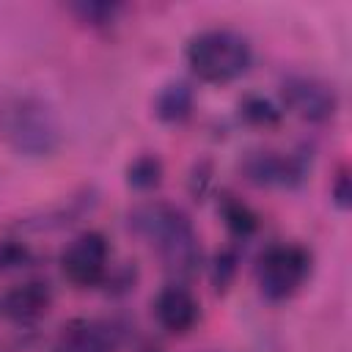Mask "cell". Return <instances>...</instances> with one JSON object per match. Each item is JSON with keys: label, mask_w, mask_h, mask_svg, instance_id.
Returning <instances> with one entry per match:
<instances>
[{"label": "cell", "mask_w": 352, "mask_h": 352, "mask_svg": "<svg viewBox=\"0 0 352 352\" xmlns=\"http://www.w3.org/2000/svg\"><path fill=\"white\" fill-rule=\"evenodd\" d=\"M129 228L146 239L165 270L176 278H190L201 264V242L192 220L173 204L148 201L129 212Z\"/></svg>", "instance_id": "obj_1"}, {"label": "cell", "mask_w": 352, "mask_h": 352, "mask_svg": "<svg viewBox=\"0 0 352 352\" xmlns=\"http://www.w3.org/2000/svg\"><path fill=\"white\" fill-rule=\"evenodd\" d=\"M0 140L19 157L41 160L60 148L63 126L55 107L36 94L0 96Z\"/></svg>", "instance_id": "obj_2"}, {"label": "cell", "mask_w": 352, "mask_h": 352, "mask_svg": "<svg viewBox=\"0 0 352 352\" xmlns=\"http://www.w3.org/2000/svg\"><path fill=\"white\" fill-rule=\"evenodd\" d=\"M184 60L190 72L206 85H228L248 74L253 63L250 41L228 28H209L187 41Z\"/></svg>", "instance_id": "obj_3"}, {"label": "cell", "mask_w": 352, "mask_h": 352, "mask_svg": "<svg viewBox=\"0 0 352 352\" xmlns=\"http://www.w3.org/2000/svg\"><path fill=\"white\" fill-rule=\"evenodd\" d=\"M311 267L314 258L308 248L300 242H275L256 261V286L264 300L283 302L305 286Z\"/></svg>", "instance_id": "obj_4"}, {"label": "cell", "mask_w": 352, "mask_h": 352, "mask_svg": "<svg viewBox=\"0 0 352 352\" xmlns=\"http://www.w3.org/2000/svg\"><path fill=\"white\" fill-rule=\"evenodd\" d=\"M60 272L77 289H91L107 280L110 242L102 231H82L60 250Z\"/></svg>", "instance_id": "obj_5"}, {"label": "cell", "mask_w": 352, "mask_h": 352, "mask_svg": "<svg viewBox=\"0 0 352 352\" xmlns=\"http://www.w3.org/2000/svg\"><path fill=\"white\" fill-rule=\"evenodd\" d=\"M283 104L300 116L302 121L322 124L330 121L338 110V94L327 80L311 77V74H292L283 80Z\"/></svg>", "instance_id": "obj_6"}, {"label": "cell", "mask_w": 352, "mask_h": 352, "mask_svg": "<svg viewBox=\"0 0 352 352\" xmlns=\"http://www.w3.org/2000/svg\"><path fill=\"white\" fill-rule=\"evenodd\" d=\"M242 170L248 182L258 187H297L308 173V157L292 151H250Z\"/></svg>", "instance_id": "obj_7"}, {"label": "cell", "mask_w": 352, "mask_h": 352, "mask_svg": "<svg viewBox=\"0 0 352 352\" xmlns=\"http://www.w3.org/2000/svg\"><path fill=\"white\" fill-rule=\"evenodd\" d=\"M124 330L110 319H74L60 327L52 352H118Z\"/></svg>", "instance_id": "obj_8"}, {"label": "cell", "mask_w": 352, "mask_h": 352, "mask_svg": "<svg viewBox=\"0 0 352 352\" xmlns=\"http://www.w3.org/2000/svg\"><path fill=\"white\" fill-rule=\"evenodd\" d=\"M154 319L170 336H187L201 319V302L182 280L162 286L154 297Z\"/></svg>", "instance_id": "obj_9"}, {"label": "cell", "mask_w": 352, "mask_h": 352, "mask_svg": "<svg viewBox=\"0 0 352 352\" xmlns=\"http://www.w3.org/2000/svg\"><path fill=\"white\" fill-rule=\"evenodd\" d=\"M52 305V289L47 280H25L11 286L0 297V314L14 322H33L41 319Z\"/></svg>", "instance_id": "obj_10"}, {"label": "cell", "mask_w": 352, "mask_h": 352, "mask_svg": "<svg viewBox=\"0 0 352 352\" xmlns=\"http://www.w3.org/2000/svg\"><path fill=\"white\" fill-rule=\"evenodd\" d=\"M195 107V91L184 80L165 82L154 96V116L162 124H182L192 116Z\"/></svg>", "instance_id": "obj_11"}, {"label": "cell", "mask_w": 352, "mask_h": 352, "mask_svg": "<svg viewBox=\"0 0 352 352\" xmlns=\"http://www.w3.org/2000/svg\"><path fill=\"white\" fill-rule=\"evenodd\" d=\"M217 209H220V217H223V223H226L231 236L248 239V236H253L258 231V214L242 198H236L231 192H223Z\"/></svg>", "instance_id": "obj_12"}, {"label": "cell", "mask_w": 352, "mask_h": 352, "mask_svg": "<svg viewBox=\"0 0 352 352\" xmlns=\"http://www.w3.org/2000/svg\"><path fill=\"white\" fill-rule=\"evenodd\" d=\"M162 176H165V165L157 154H138L126 165V184L138 192H148V190L160 187Z\"/></svg>", "instance_id": "obj_13"}, {"label": "cell", "mask_w": 352, "mask_h": 352, "mask_svg": "<svg viewBox=\"0 0 352 352\" xmlns=\"http://www.w3.org/2000/svg\"><path fill=\"white\" fill-rule=\"evenodd\" d=\"M283 110L270 102L267 96H256V94H248L242 102H239V118L250 126H275L280 121Z\"/></svg>", "instance_id": "obj_14"}, {"label": "cell", "mask_w": 352, "mask_h": 352, "mask_svg": "<svg viewBox=\"0 0 352 352\" xmlns=\"http://www.w3.org/2000/svg\"><path fill=\"white\" fill-rule=\"evenodd\" d=\"M72 14L91 28H102L116 19L118 6L116 3H77V6H72Z\"/></svg>", "instance_id": "obj_15"}, {"label": "cell", "mask_w": 352, "mask_h": 352, "mask_svg": "<svg viewBox=\"0 0 352 352\" xmlns=\"http://www.w3.org/2000/svg\"><path fill=\"white\" fill-rule=\"evenodd\" d=\"M236 253L234 250H220L217 256H214V264H212V283H214V289L217 292H226L228 289V283L234 280V275H236Z\"/></svg>", "instance_id": "obj_16"}, {"label": "cell", "mask_w": 352, "mask_h": 352, "mask_svg": "<svg viewBox=\"0 0 352 352\" xmlns=\"http://www.w3.org/2000/svg\"><path fill=\"white\" fill-rule=\"evenodd\" d=\"M330 195H333V204L338 209H349V204H352V187H349V173L346 170H341L336 176V182L330 187Z\"/></svg>", "instance_id": "obj_17"}, {"label": "cell", "mask_w": 352, "mask_h": 352, "mask_svg": "<svg viewBox=\"0 0 352 352\" xmlns=\"http://www.w3.org/2000/svg\"><path fill=\"white\" fill-rule=\"evenodd\" d=\"M151 352H157V349H151Z\"/></svg>", "instance_id": "obj_18"}]
</instances>
